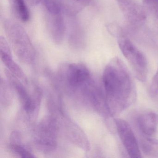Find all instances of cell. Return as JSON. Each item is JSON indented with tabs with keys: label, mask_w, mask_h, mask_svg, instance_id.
I'll return each instance as SVG.
<instances>
[{
	"label": "cell",
	"mask_w": 158,
	"mask_h": 158,
	"mask_svg": "<svg viewBox=\"0 0 158 158\" xmlns=\"http://www.w3.org/2000/svg\"><path fill=\"white\" fill-rule=\"evenodd\" d=\"M108 113L116 116L135 101L136 91L135 82L123 62L115 57L107 64L103 74Z\"/></svg>",
	"instance_id": "cell-1"
},
{
	"label": "cell",
	"mask_w": 158,
	"mask_h": 158,
	"mask_svg": "<svg viewBox=\"0 0 158 158\" xmlns=\"http://www.w3.org/2000/svg\"><path fill=\"white\" fill-rule=\"evenodd\" d=\"M4 29L9 43L15 53L22 61L29 63L34 60L35 50L24 28L12 20H7Z\"/></svg>",
	"instance_id": "cell-2"
},
{
	"label": "cell",
	"mask_w": 158,
	"mask_h": 158,
	"mask_svg": "<svg viewBox=\"0 0 158 158\" xmlns=\"http://www.w3.org/2000/svg\"><path fill=\"white\" fill-rule=\"evenodd\" d=\"M116 37L120 50L132 67L134 75L138 80L145 82L148 74V62L145 55L125 35L123 30Z\"/></svg>",
	"instance_id": "cell-3"
},
{
	"label": "cell",
	"mask_w": 158,
	"mask_h": 158,
	"mask_svg": "<svg viewBox=\"0 0 158 158\" xmlns=\"http://www.w3.org/2000/svg\"><path fill=\"white\" fill-rule=\"evenodd\" d=\"M114 123L121 141L130 157L141 158L138 143L130 125L120 118L114 119Z\"/></svg>",
	"instance_id": "cell-4"
},
{
	"label": "cell",
	"mask_w": 158,
	"mask_h": 158,
	"mask_svg": "<svg viewBox=\"0 0 158 158\" xmlns=\"http://www.w3.org/2000/svg\"><path fill=\"white\" fill-rule=\"evenodd\" d=\"M37 143L43 149L52 150L56 146V123L52 118L45 119L41 122L39 127Z\"/></svg>",
	"instance_id": "cell-5"
},
{
	"label": "cell",
	"mask_w": 158,
	"mask_h": 158,
	"mask_svg": "<svg viewBox=\"0 0 158 158\" xmlns=\"http://www.w3.org/2000/svg\"><path fill=\"white\" fill-rule=\"evenodd\" d=\"M46 21L52 40L55 44H60L66 32V24L62 11L55 13L46 11Z\"/></svg>",
	"instance_id": "cell-6"
},
{
	"label": "cell",
	"mask_w": 158,
	"mask_h": 158,
	"mask_svg": "<svg viewBox=\"0 0 158 158\" xmlns=\"http://www.w3.org/2000/svg\"><path fill=\"white\" fill-rule=\"evenodd\" d=\"M125 18L131 24L140 25L146 20L145 11L135 0H116Z\"/></svg>",
	"instance_id": "cell-7"
},
{
	"label": "cell",
	"mask_w": 158,
	"mask_h": 158,
	"mask_svg": "<svg viewBox=\"0 0 158 158\" xmlns=\"http://www.w3.org/2000/svg\"><path fill=\"white\" fill-rule=\"evenodd\" d=\"M66 68L68 83L73 87L81 86L90 78L89 71L83 64H72L67 65Z\"/></svg>",
	"instance_id": "cell-8"
},
{
	"label": "cell",
	"mask_w": 158,
	"mask_h": 158,
	"mask_svg": "<svg viewBox=\"0 0 158 158\" xmlns=\"http://www.w3.org/2000/svg\"><path fill=\"white\" fill-rule=\"evenodd\" d=\"M0 54L2 60L12 74L21 79H24V74L22 69L13 60L9 44L2 36L0 39Z\"/></svg>",
	"instance_id": "cell-9"
},
{
	"label": "cell",
	"mask_w": 158,
	"mask_h": 158,
	"mask_svg": "<svg viewBox=\"0 0 158 158\" xmlns=\"http://www.w3.org/2000/svg\"><path fill=\"white\" fill-rule=\"evenodd\" d=\"M140 131L148 136L156 134L158 127V115L153 112H146L140 114L138 119Z\"/></svg>",
	"instance_id": "cell-10"
},
{
	"label": "cell",
	"mask_w": 158,
	"mask_h": 158,
	"mask_svg": "<svg viewBox=\"0 0 158 158\" xmlns=\"http://www.w3.org/2000/svg\"><path fill=\"white\" fill-rule=\"evenodd\" d=\"M69 24V42L74 47H81L85 42L84 33L81 26L76 20L70 21Z\"/></svg>",
	"instance_id": "cell-11"
},
{
	"label": "cell",
	"mask_w": 158,
	"mask_h": 158,
	"mask_svg": "<svg viewBox=\"0 0 158 158\" xmlns=\"http://www.w3.org/2000/svg\"><path fill=\"white\" fill-rule=\"evenodd\" d=\"M140 148L145 155L151 157H158V139L145 137L141 139Z\"/></svg>",
	"instance_id": "cell-12"
},
{
	"label": "cell",
	"mask_w": 158,
	"mask_h": 158,
	"mask_svg": "<svg viewBox=\"0 0 158 158\" xmlns=\"http://www.w3.org/2000/svg\"><path fill=\"white\" fill-rule=\"evenodd\" d=\"M9 1L16 18L23 21L27 20L29 18V10L24 0H9Z\"/></svg>",
	"instance_id": "cell-13"
},
{
	"label": "cell",
	"mask_w": 158,
	"mask_h": 158,
	"mask_svg": "<svg viewBox=\"0 0 158 158\" xmlns=\"http://www.w3.org/2000/svg\"><path fill=\"white\" fill-rule=\"evenodd\" d=\"M64 9L69 13L75 14L82 7L89 5L91 0H66Z\"/></svg>",
	"instance_id": "cell-14"
},
{
	"label": "cell",
	"mask_w": 158,
	"mask_h": 158,
	"mask_svg": "<svg viewBox=\"0 0 158 158\" xmlns=\"http://www.w3.org/2000/svg\"><path fill=\"white\" fill-rule=\"evenodd\" d=\"M41 2L46 11L49 12H59L62 11V6L60 0H38Z\"/></svg>",
	"instance_id": "cell-15"
},
{
	"label": "cell",
	"mask_w": 158,
	"mask_h": 158,
	"mask_svg": "<svg viewBox=\"0 0 158 158\" xmlns=\"http://www.w3.org/2000/svg\"><path fill=\"white\" fill-rule=\"evenodd\" d=\"M10 147L15 152L21 156V157H23V158H33L34 157V155H33L31 152H29L25 148L19 144L13 143L11 145Z\"/></svg>",
	"instance_id": "cell-16"
},
{
	"label": "cell",
	"mask_w": 158,
	"mask_h": 158,
	"mask_svg": "<svg viewBox=\"0 0 158 158\" xmlns=\"http://www.w3.org/2000/svg\"><path fill=\"white\" fill-rule=\"evenodd\" d=\"M143 2L151 12L158 19V0H143Z\"/></svg>",
	"instance_id": "cell-17"
},
{
	"label": "cell",
	"mask_w": 158,
	"mask_h": 158,
	"mask_svg": "<svg viewBox=\"0 0 158 158\" xmlns=\"http://www.w3.org/2000/svg\"><path fill=\"white\" fill-rule=\"evenodd\" d=\"M150 93L151 96L153 98L158 95V69L152 78L150 89Z\"/></svg>",
	"instance_id": "cell-18"
}]
</instances>
